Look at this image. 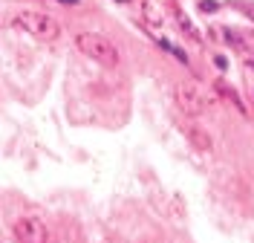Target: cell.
Masks as SVG:
<instances>
[{
    "label": "cell",
    "instance_id": "obj_13",
    "mask_svg": "<svg viewBox=\"0 0 254 243\" xmlns=\"http://www.w3.org/2000/svg\"><path fill=\"white\" fill-rule=\"evenodd\" d=\"M61 3H78V0H61Z\"/></svg>",
    "mask_w": 254,
    "mask_h": 243
},
{
    "label": "cell",
    "instance_id": "obj_7",
    "mask_svg": "<svg viewBox=\"0 0 254 243\" xmlns=\"http://www.w3.org/2000/svg\"><path fill=\"white\" fill-rule=\"evenodd\" d=\"M176 23H179V29H182V32L188 35L190 41H202V35L196 32V26H193V23H190V17L185 15V12H182V9H179V12H176Z\"/></svg>",
    "mask_w": 254,
    "mask_h": 243
},
{
    "label": "cell",
    "instance_id": "obj_10",
    "mask_svg": "<svg viewBox=\"0 0 254 243\" xmlns=\"http://www.w3.org/2000/svg\"><path fill=\"white\" fill-rule=\"evenodd\" d=\"M234 6H237L240 12H246V15H249V20L254 23V3H252V0H249V3H246V0H240V3H234Z\"/></svg>",
    "mask_w": 254,
    "mask_h": 243
},
{
    "label": "cell",
    "instance_id": "obj_1",
    "mask_svg": "<svg viewBox=\"0 0 254 243\" xmlns=\"http://www.w3.org/2000/svg\"><path fill=\"white\" fill-rule=\"evenodd\" d=\"M75 47H78L87 58L98 61L101 67H119V49L113 47L110 38H104V35L81 32L78 38H75Z\"/></svg>",
    "mask_w": 254,
    "mask_h": 243
},
{
    "label": "cell",
    "instance_id": "obj_9",
    "mask_svg": "<svg viewBox=\"0 0 254 243\" xmlns=\"http://www.w3.org/2000/svg\"><path fill=\"white\" fill-rule=\"evenodd\" d=\"M142 12H144V15H147V20H153L156 26H159V23H162V17H159V9H153L150 3H144V6H142Z\"/></svg>",
    "mask_w": 254,
    "mask_h": 243
},
{
    "label": "cell",
    "instance_id": "obj_3",
    "mask_svg": "<svg viewBox=\"0 0 254 243\" xmlns=\"http://www.w3.org/2000/svg\"><path fill=\"white\" fill-rule=\"evenodd\" d=\"M176 104L185 116L193 119V116H202L211 107V98L202 93V87H196L193 81H185V84L176 87Z\"/></svg>",
    "mask_w": 254,
    "mask_h": 243
},
{
    "label": "cell",
    "instance_id": "obj_5",
    "mask_svg": "<svg viewBox=\"0 0 254 243\" xmlns=\"http://www.w3.org/2000/svg\"><path fill=\"white\" fill-rule=\"evenodd\" d=\"M214 32L222 35L220 41H228V44L246 58V64L254 67V35H240L237 29H231V26H225V29H214Z\"/></svg>",
    "mask_w": 254,
    "mask_h": 243
},
{
    "label": "cell",
    "instance_id": "obj_4",
    "mask_svg": "<svg viewBox=\"0 0 254 243\" xmlns=\"http://www.w3.org/2000/svg\"><path fill=\"white\" fill-rule=\"evenodd\" d=\"M15 238L20 243H47L49 232L41 217H20L15 223Z\"/></svg>",
    "mask_w": 254,
    "mask_h": 243
},
{
    "label": "cell",
    "instance_id": "obj_12",
    "mask_svg": "<svg viewBox=\"0 0 254 243\" xmlns=\"http://www.w3.org/2000/svg\"><path fill=\"white\" fill-rule=\"evenodd\" d=\"M214 64L220 67V70H228V61H225V55H217V58H214Z\"/></svg>",
    "mask_w": 254,
    "mask_h": 243
},
{
    "label": "cell",
    "instance_id": "obj_8",
    "mask_svg": "<svg viewBox=\"0 0 254 243\" xmlns=\"http://www.w3.org/2000/svg\"><path fill=\"white\" fill-rule=\"evenodd\" d=\"M217 90H220V93H222L225 98H231V101H234V107H240V110L246 113V107H243V101H240V96L234 93V90H231V87H228V84H225V81H217Z\"/></svg>",
    "mask_w": 254,
    "mask_h": 243
},
{
    "label": "cell",
    "instance_id": "obj_6",
    "mask_svg": "<svg viewBox=\"0 0 254 243\" xmlns=\"http://www.w3.org/2000/svg\"><path fill=\"white\" fill-rule=\"evenodd\" d=\"M182 133L190 139V145L196 148V151H202V154H205V151H211V136H208L205 130H199L196 125H185V128H182Z\"/></svg>",
    "mask_w": 254,
    "mask_h": 243
},
{
    "label": "cell",
    "instance_id": "obj_2",
    "mask_svg": "<svg viewBox=\"0 0 254 243\" xmlns=\"http://www.w3.org/2000/svg\"><path fill=\"white\" fill-rule=\"evenodd\" d=\"M15 26H20L23 32L35 35V38H44V41H55L61 35V26L44 12H35V9H20L15 15Z\"/></svg>",
    "mask_w": 254,
    "mask_h": 243
},
{
    "label": "cell",
    "instance_id": "obj_11",
    "mask_svg": "<svg viewBox=\"0 0 254 243\" xmlns=\"http://www.w3.org/2000/svg\"><path fill=\"white\" fill-rule=\"evenodd\" d=\"M220 3L217 0H199V12H217Z\"/></svg>",
    "mask_w": 254,
    "mask_h": 243
}]
</instances>
